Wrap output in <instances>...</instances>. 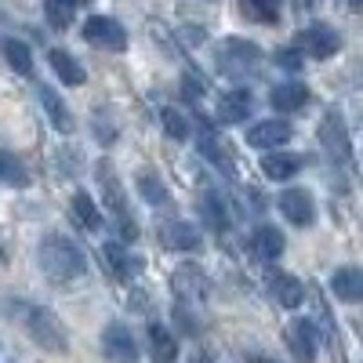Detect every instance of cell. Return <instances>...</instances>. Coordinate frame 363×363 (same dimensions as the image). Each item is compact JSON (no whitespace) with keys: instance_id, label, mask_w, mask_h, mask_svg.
Here are the masks:
<instances>
[{"instance_id":"obj_19","label":"cell","mask_w":363,"mask_h":363,"mask_svg":"<svg viewBox=\"0 0 363 363\" xmlns=\"http://www.w3.org/2000/svg\"><path fill=\"white\" fill-rule=\"evenodd\" d=\"M330 291H335V298L356 306V301L363 298V272H359L356 265H342V269L335 272V280H330Z\"/></svg>"},{"instance_id":"obj_8","label":"cell","mask_w":363,"mask_h":363,"mask_svg":"<svg viewBox=\"0 0 363 363\" xmlns=\"http://www.w3.org/2000/svg\"><path fill=\"white\" fill-rule=\"evenodd\" d=\"M102 352H106V359H113V363H135V359H138V345H135L131 330H128L124 323H109V327L102 330Z\"/></svg>"},{"instance_id":"obj_26","label":"cell","mask_w":363,"mask_h":363,"mask_svg":"<svg viewBox=\"0 0 363 363\" xmlns=\"http://www.w3.org/2000/svg\"><path fill=\"white\" fill-rule=\"evenodd\" d=\"M0 58L18 73V77H33V55H29V48L15 37H4L0 40Z\"/></svg>"},{"instance_id":"obj_14","label":"cell","mask_w":363,"mask_h":363,"mask_svg":"<svg viewBox=\"0 0 363 363\" xmlns=\"http://www.w3.org/2000/svg\"><path fill=\"white\" fill-rule=\"evenodd\" d=\"M291 124L287 120H258V124L247 131V142L255 145V149H277V145H284V142H291Z\"/></svg>"},{"instance_id":"obj_33","label":"cell","mask_w":363,"mask_h":363,"mask_svg":"<svg viewBox=\"0 0 363 363\" xmlns=\"http://www.w3.org/2000/svg\"><path fill=\"white\" fill-rule=\"evenodd\" d=\"M277 66H280V69H291V73L301 69V51H298V48H280V51H277Z\"/></svg>"},{"instance_id":"obj_31","label":"cell","mask_w":363,"mask_h":363,"mask_svg":"<svg viewBox=\"0 0 363 363\" xmlns=\"http://www.w3.org/2000/svg\"><path fill=\"white\" fill-rule=\"evenodd\" d=\"M160 124H164V131L174 138V142H186L189 138V120L182 116L174 106H167V109H160Z\"/></svg>"},{"instance_id":"obj_18","label":"cell","mask_w":363,"mask_h":363,"mask_svg":"<svg viewBox=\"0 0 363 363\" xmlns=\"http://www.w3.org/2000/svg\"><path fill=\"white\" fill-rule=\"evenodd\" d=\"M102 258H106V265H109V272L116 280H131L135 272H138V258H131V251L124 247V244H116V240H109V244H102Z\"/></svg>"},{"instance_id":"obj_15","label":"cell","mask_w":363,"mask_h":363,"mask_svg":"<svg viewBox=\"0 0 363 363\" xmlns=\"http://www.w3.org/2000/svg\"><path fill=\"white\" fill-rule=\"evenodd\" d=\"M160 240H164V247L171 251H200V233L189 225V222H182V218H171L160 225Z\"/></svg>"},{"instance_id":"obj_34","label":"cell","mask_w":363,"mask_h":363,"mask_svg":"<svg viewBox=\"0 0 363 363\" xmlns=\"http://www.w3.org/2000/svg\"><path fill=\"white\" fill-rule=\"evenodd\" d=\"M182 40H186V44H200V40H203V33H200L196 26H186V29H182Z\"/></svg>"},{"instance_id":"obj_22","label":"cell","mask_w":363,"mask_h":363,"mask_svg":"<svg viewBox=\"0 0 363 363\" xmlns=\"http://www.w3.org/2000/svg\"><path fill=\"white\" fill-rule=\"evenodd\" d=\"M301 157H294V153H269V157H262V174L265 178H272V182H291L298 171H301Z\"/></svg>"},{"instance_id":"obj_38","label":"cell","mask_w":363,"mask_h":363,"mask_svg":"<svg viewBox=\"0 0 363 363\" xmlns=\"http://www.w3.org/2000/svg\"><path fill=\"white\" fill-rule=\"evenodd\" d=\"M363 4V0H349V8H359Z\"/></svg>"},{"instance_id":"obj_39","label":"cell","mask_w":363,"mask_h":363,"mask_svg":"<svg viewBox=\"0 0 363 363\" xmlns=\"http://www.w3.org/2000/svg\"><path fill=\"white\" fill-rule=\"evenodd\" d=\"M0 262H4V247H0Z\"/></svg>"},{"instance_id":"obj_25","label":"cell","mask_w":363,"mask_h":363,"mask_svg":"<svg viewBox=\"0 0 363 363\" xmlns=\"http://www.w3.org/2000/svg\"><path fill=\"white\" fill-rule=\"evenodd\" d=\"M200 215H203V222H207L211 233H225L229 229V207H225V200L215 189L200 196Z\"/></svg>"},{"instance_id":"obj_28","label":"cell","mask_w":363,"mask_h":363,"mask_svg":"<svg viewBox=\"0 0 363 363\" xmlns=\"http://www.w3.org/2000/svg\"><path fill=\"white\" fill-rule=\"evenodd\" d=\"M240 11H244V18L251 22H280V0H240Z\"/></svg>"},{"instance_id":"obj_21","label":"cell","mask_w":363,"mask_h":363,"mask_svg":"<svg viewBox=\"0 0 363 363\" xmlns=\"http://www.w3.org/2000/svg\"><path fill=\"white\" fill-rule=\"evenodd\" d=\"M37 99H40V106H44V113L51 116V124H55V131H62V135H69L73 131V113L66 109V102L55 95L51 87H37Z\"/></svg>"},{"instance_id":"obj_35","label":"cell","mask_w":363,"mask_h":363,"mask_svg":"<svg viewBox=\"0 0 363 363\" xmlns=\"http://www.w3.org/2000/svg\"><path fill=\"white\" fill-rule=\"evenodd\" d=\"M316 0H294V8H313Z\"/></svg>"},{"instance_id":"obj_24","label":"cell","mask_w":363,"mask_h":363,"mask_svg":"<svg viewBox=\"0 0 363 363\" xmlns=\"http://www.w3.org/2000/svg\"><path fill=\"white\" fill-rule=\"evenodd\" d=\"M48 62H51V69L58 73V80H62V84H69V87H80V84L87 80L84 66L77 62V58H73L69 51H62V48H55V51L48 55Z\"/></svg>"},{"instance_id":"obj_12","label":"cell","mask_w":363,"mask_h":363,"mask_svg":"<svg viewBox=\"0 0 363 363\" xmlns=\"http://www.w3.org/2000/svg\"><path fill=\"white\" fill-rule=\"evenodd\" d=\"M265 287H269L272 301H277V306H284V309H298L301 301H306V284L294 280V277H287V272H269Z\"/></svg>"},{"instance_id":"obj_27","label":"cell","mask_w":363,"mask_h":363,"mask_svg":"<svg viewBox=\"0 0 363 363\" xmlns=\"http://www.w3.org/2000/svg\"><path fill=\"white\" fill-rule=\"evenodd\" d=\"M149 352H153V363H174L178 359V342L167 327L149 323Z\"/></svg>"},{"instance_id":"obj_1","label":"cell","mask_w":363,"mask_h":363,"mask_svg":"<svg viewBox=\"0 0 363 363\" xmlns=\"http://www.w3.org/2000/svg\"><path fill=\"white\" fill-rule=\"evenodd\" d=\"M4 309H8V316H15L18 323H22V330L29 338H33L40 349H48V352H66L69 349V338H66V327H62V320H58L51 309H44V306H33V301H4Z\"/></svg>"},{"instance_id":"obj_6","label":"cell","mask_w":363,"mask_h":363,"mask_svg":"<svg viewBox=\"0 0 363 363\" xmlns=\"http://www.w3.org/2000/svg\"><path fill=\"white\" fill-rule=\"evenodd\" d=\"M284 338H287V349L298 363H313L316 352H320V330L313 320H291L287 330H284Z\"/></svg>"},{"instance_id":"obj_20","label":"cell","mask_w":363,"mask_h":363,"mask_svg":"<svg viewBox=\"0 0 363 363\" xmlns=\"http://www.w3.org/2000/svg\"><path fill=\"white\" fill-rule=\"evenodd\" d=\"M251 251H255V258H262V262H277V258L284 255V233H280L277 225H262V229H255V236H251Z\"/></svg>"},{"instance_id":"obj_11","label":"cell","mask_w":363,"mask_h":363,"mask_svg":"<svg viewBox=\"0 0 363 363\" xmlns=\"http://www.w3.org/2000/svg\"><path fill=\"white\" fill-rule=\"evenodd\" d=\"M320 142L330 157H338V160H352V142H349V131L342 124V116L330 109L323 116V124H320Z\"/></svg>"},{"instance_id":"obj_5","label":"cell","mask_w":363,"mask_h":363,"mask_svg":"<svg viewBox=\"0 0 363 363\" xmlns=\"http://www.w3.org/2000/svg\"><path fill=\"white\" fill-rule=\"evenodd\" d=\"M84 40L91 48H102V51H124L128 48V29L120 26L116 18L106 15H91L84 22Z\"/></svg>"},{"instance_id":"obj_3","label":"cell","mask_w":363,"mask_h":363,"mask_svg":"<svg viewBox=\"0 0 363 363\" xmlns=\"http://www.w3.org/2000/svg\"><path fill=\"white\" fill-rule=\"evenodd\" d=\"M218 73L233 77V80H251L262 73V48L251 40L229 37L218 44Z\"/></svg>"},{"instance_id":"obj_10","label":"cell","mask_w":363,"mask_h":363,"mask_svg":"<svg viewBox=\"0 0 363 363\" xmlns=\"http://www.w3.org/2000/svg\"><path fill=\"white\" fill-rule=\"evenodd\" d=\"M338 48H342V37L330 26H309L298 33V51H306L313 58H330Z\"/></svg>"},{"instance_id":"obj_32","label":"cell","mask_w":363,"mask_h":363,"mask_svg":"<svg viewBox=\"0 0 363 363\" xmlns=\"http://www.w3.org/2000/svg\"><path fill=\"white\" fill-rule=\"evenodd\" d=\"M0 182H8V186H15V189H22V186H29V174H26V167L11 157V153H0Z\"/></svg>"},{"instance_id":"obj_17","label":"cell","mask_w":363,"mask_h":363,"mask_svg":"<svg viewBox=\"0 0 363 363\" xmlns=\"http://www.w3.org/2000/svg\"><path fill=\"white\" fill-rule=\"evenodd\" d=\"M69 218H73L84 233H99V229H102V211L95 207V200H91L84 189H77L73 200H69Z\"/></svg>"},{"instance_id":"obj_37","label":"cell","mask_w":363,"mask_h":363,"mask_svg":"<svg viewBox=\"0 0 363 363\" xmlns=\"http://www.w3.org/2000/svg\"><path fill=\"white\" fill-rule=\"evenodd\" d=\"M69 4H73V8H80V4H91V0H69Z\"/></svg>"},{"instance_id":"obj_2","label":"cell","mask_w":363,"mask_h":363,"mask_svg":"<svg viewBox=\"0 0 363 363\" xmlns=\"http://www.w3.org/2000/svg\"><path fill=\"white\" fill-rule=\"evenodd\" d=\"M37 262H40V272L51 280V284H73V280H84L87 277V258L84 251L66 236H44L40 240V251H37Z\"/></svg>"},{"instance_id":"obj_29","label":"cell","mask_w":363,"mask_h":363,"mask_svg":"<svg viewBox=\"0 0 363 363\" xmlns=\"http://www.w3.org/2000/svg\"><path fill=\"white\" fill-rule=\"evenodd\" d=\"M138 193L153 203V207H171V193L164 189V182H160L153 171H142V174H138Z\"/></svg>"},{"instance_id":"obj_9","label":"cell","mask_w":363,"mask_h":363,"mask_svg":"<svg viewBox=\"0 0 363 363\" xmlns=\"http://www.w3.org/2000/svg\"><path fill=\"white\" fill-rule=\"evenodd\" d=\"M255 109V95L247 87H233L225 95H218V106H215V116L222 124H244Z\"/></svg>"},{"instance_id":"obj_23","label":"cell","mask_w":363,"mask_h":363,"mask_svg":"<svg viewBox=\"0 0 363 363\" xmlns=\"http://www.w3.org/2000/svg\"><path fill=\"white\" fill-rule=\"evenodd\" d=\"M272 109H280V113H294L309 102V87L306 84H277L272 87V95H269Z\"/></svg>"},{"instance_id":"obj_30","label":"cell","mask_w":363,"mask_h":363,"mask_svg":"<svg viewBox=\"0 0 363 363\" xmlns=\"http://www.w3.org/2000/svg\"><path fill=\"white\" fill-rule=\"evenodd\" d=\"M73 4L69 0H44V15L51 22V29H69L73 26Z\"/></svg>"},{"instance_id":"obj_4","label":"cell","mask_w":363,"mask_h":363,"mask_svg":"<svg viewBox=\"0 0 363 363\" xmlns=\"http://www.w3.org/2000/svg\"><path fill=\"white\" fill-rule=\"evenodd\" d=\"M99 186H102V207L113 215L116 229H120V240H135L138 236V225L131 222L128 215V196H124V186H120V174L109 160L99 164Z\"/></svg>"},{"instance_id":"obj_13","label":"cell","mask_w":363,"mask_h":363,"mask_svg":"<svg viewBox=\"0 0 363 363\" xmlns=\"http://www.w3.org/2000/svg\"><path fill=\"white\" fill-rule=\"evenodd\" d=\"M280 211L287 215V222H294L301 229L316 222V203H313V196L306 189H284L280 193Z\"/></svg>"},{"instance_id":"obj_36","label":"cell","mask_w":363,"mask_h":363,"mask_svg":"<svg viewBox=\"0 0 363 363\" xmlns=\"http://www.w3.org/2000/svg\"><path fill=\"white\" fill-rule=\"evenodd\" d=\"M247 363H269V359H262V356H247Z\"/></svg>"},{"instance_id":"obj_7","label":"cell","mask_w":363,"mask_h":363,"mask_svg":"<svg viewBox=\"0 0 363 363\" xmlns=\"http://www.w3.org/2000/svg\"><path fill=\"white\" fill-rule=\"evenodd\" d=\"M171 291L182 301H200V298H207L211 280H207V272L200 265H178L174 277H171Z\"/></svg>"},{"instance_id":"obj_16","label":"cell","mask_w":363,"mask_h":363,"mask_svg":"<svg viewBox=\"0 0 363 363\" xmlns=\"http://www.w3.org/2000/svg\"><path fill=\"white\" fill-rule=\"evenodd\" d=\"M196 145H200V153H203L211 164H215V167H222L229 178L236 174V164H233V149H229V142H225V138H218V135L211 131V128H203Z\"/></svg>"}]
</instances>
